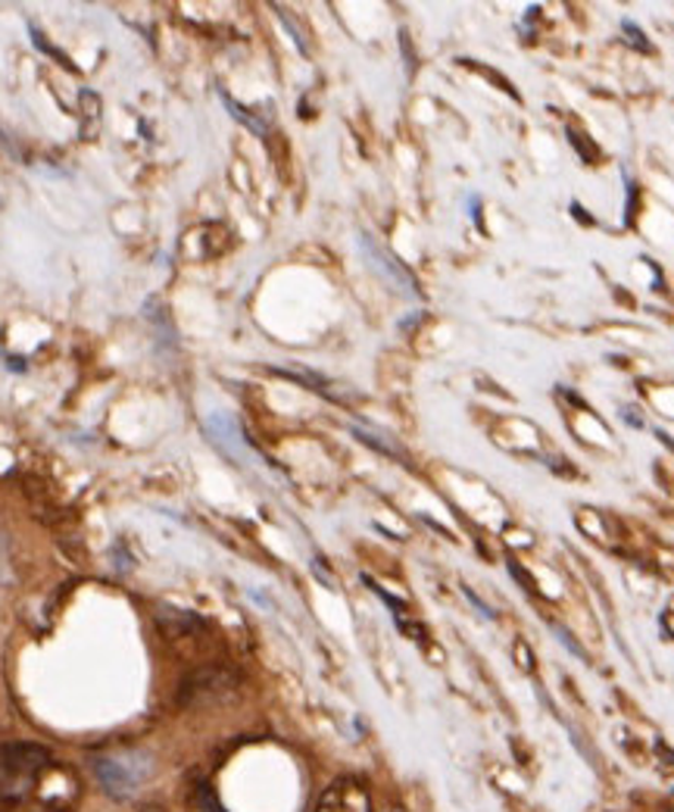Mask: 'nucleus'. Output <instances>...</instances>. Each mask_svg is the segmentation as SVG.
<instances>
[{"label":"nucleus","mask_w":674,"mask_h":812,"mask_svg":"<svg viewBox=\"0 0 674 812\" xmlns=\"http://www.w3.org/2000/svg\"><path fill=\"white\" fill-rule=\"evenodd\" d=\"M91 772L97 778L100 790L117 800V803H128L132 797H138V790L154 778V760L135 750V747H122V750H110L91 760Z\"/></svg>","instance_id":"1"},{"label":"nucleus","mask_w":674,"mask_h":812,"mask_svg":"<svg viewBox=\"0 0 674 812\" xmlns=\"http://www.w3.org/2000/svg\"><path fill=\"white\" fill-rule=\"evenodd\" d=\"M625 32L630 35V45H637L640 50H650V45L644 41V32H640V28H634V23H625Z\"/></svg>","instance_id":"7"},{"label":"nucleus","mask_w":674,"mask_h":812,"mask_svg":"<svg viewBox=\"0 0 674 812\" xmlns=\"http://www.w3.org/2000/svg\"><path fill=\"white\" fill-rule=\"evenodd\" d=\"M316 812H372V797L356 778H338L322 790Z\"/></svg>","instance_id":"3"},{"label":"nucleus","mask_w":674,"mask_h":812,"mask_svg":"<svg viewBox=\"0 0 674 812\" xmlns=\"http://www.w3.org/2000/svg\"><path fill=\"white\" fill-rule=\"evenodd\" d=\"M391 812H400V810H391Z\"/></svg>","instance_id":"8"},{"label":"nucleus","mask_w":674,"mask_h":812,"mask_svg":"<svg viewBox=\"0 0 674 812\" xmlns=\"http://www.w3.org/2000/svg\"><path fill=\"white\" fill-rule=\"evenodd\" d=\"M53 768V760L38 743H3L0 747V797L20 803Z\"/></svg>","instance_id":"2"},{"label":"nucleus","mask_w":674,"mask_h":812,"mask_svg":"<svg viewBox=\"0 0 674 812\" xmlns=\"http://www.w3.org/2000/svg\"><path fill=\"white\" fill-rule=\"evenodd\" d=\"M363 251L372 256V266L378 269V272H384V276L394 281V284H400V291L416 294V281H413V276H409V272H406V269H403V266H400V263H396L394 256L388 254V251H381L369 234H363Z\"/></svg>","instance_id":"4"},{"label":"nucleus","mask_w":674,"mask_h":812,"mask_svg":"<svg viewBox=\"0 0 674 812\" xmlns=\"http://www.w3.org/2000/svg\"><path fill=\"white\" fill-rule=\"evenodd\" d=\"M222 100H225V107H229V110H232V117L237 119V122H244V125H247V129H254L256 135H266V125H262V122H259V119L250 117V113H247V110H244V107H237V104H234V100H232V97H229V94H222Z\"/></svg>","instance_id":"5"},{"label":"nucleus","mask_w":674,"mask_h":812,"mask_svg":"<svg viewBox=\"0 0 674 812\" xmlns=\"http://www.w3.org/2000/svg\"><path fill=\"white\" fill-rule=\"evenodd\" d=\"M353 435H356L359 441H366V444H372V447H378L381 453H391V457H403V450H400L396 444L381 441V438H378V435H372V432H363V428H356Z\"/></svg>","instance_id":"6"}]
</instances>
